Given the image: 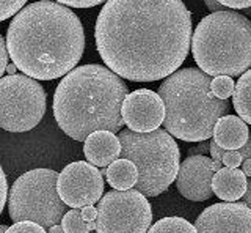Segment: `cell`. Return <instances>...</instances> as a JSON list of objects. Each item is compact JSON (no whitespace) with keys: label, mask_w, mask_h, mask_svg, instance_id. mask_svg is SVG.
I'll return each instance as SVG.
<instances>
[{"label":"cell","mask_w":251,"mask_h":233,"mask_svg":"<svg viewBox=\"0 0 251 233\" xmlns=\"http://www.w3.org/2000/svg\"><path fill=\"white\" fill-rule=\"evenodd\" d=\"M198 233H251V208L242 202H220L196 217Z\"/></svg>","instance_id":"7c38bea8"},{"label":"cell","mask_w":251,"mask_h":233,"mask_svg":"<svg viewBox=\"0 0 251 233\" xmlns=\"http://www.w3.org/2000/svg\"><path fill=\"white\" fill-rule=\"evenodd\" d=\"M121 115L124 125L133 133H152L165 118V104L157 91L140 88L126 96Z\"/></svg>","instance_id":"8fae6325"},{"label":"cell","mask_w":251,"mask_h":233,"mask_svg":"<svg viewBox=\"0 0 251 233\" xmlns=\"http://www.w3.org/2000/svg\"><path fill=\"white\" fill-rule=\"evenodd\" d=\"M212 158L206 154H192L179 166L176 176V188L187 200L204 202L214 196L212 178L215 170L212 167Z\"/></svg>","instance_id":"4fadbf2b"},{"label":"cell","mask_w":251,"mask_h":233,"mask_svg":"<svg viewBox=\"0 0 251 233\" xmlns=\"http://www.w3.org/2000/svg\"><path fill=\"white\" fill-rule=\"evenodd\" d=\"M129 88L123 77L98 63L75 66L53 93V116L63 133L85 142L96 131L120 133L121 107Z\"/></svg>","instance_id":"3957f363"},{"label":"cell","mask_w":251,"mask_h":233,"mask_svg":"<svg viewBox=\"0 0 251 233\" xmlns=\"http://www.w3.org/2000/svg\"><path fill=\"white\" fill-rule=\"evenodd\" d=\"M6 229H8L6 225H2V224H0V233H5V232H6Z\"/></svg>","instance_id":"e575fe53"},{"label":"cell","mask_w":251,"mask_h":233,"mask_svg":"<svg viewBox=\"0 0 251 233\" xmlns=\"http://www.w3.org/2000/svg\"><path fill=\"white\" fill-rule=\"evenodd\" d=\"M227 10H247L251 8V0H217Z\"/></svg>","instance_id":"d4e9b609"},{"label":"cell","mask_w":251,"mask_h":233,"mask_svg":"<svg viewBox=\"0 0 251 233\" xmlns=\"http://www.w3.org/2000/svg\"><path fill=\"white\" fill-rule=\"evenodd\" d=\"M47 107L46 91L36 79L25 74H8L0 79V128L27 133L38 126Z\"/></svg>","instance_id":"ba28073f"},{"label":"cell","mask_w":251,"mask_h":233,"mask_svg":"<svg viewBox=\"0 0 251 233\" xmlns=\"http://www.w3.org/2000/svg\"><path fill=\"white\" fill-rule=\"evenodd\" d=\"M242 172L245 174L248 178H251V158H248L242 162Z\"/></svg>","instance_id":"1f68e13d"},{"label":"cell","mask_w":251,"mask_h":233,"mask_svg":"<svg viewBox=\"0 0 251 233\" xmlns=\"http://www.w3.org/2000/svg\"><path fill=\"white\" fill-rule=\"evenodd\" d=\"M82 217L86 221V222H90V221H96V217H98V208L96 206H93V205H88V206H83L82 209Z\"/></svg>","instance_id":"83f0119b"},{"label":"cell","mask_w":251,"mask_h":233,"mask_svg":"<svg viewBox=\"0 0 251 233\" xmlns=\"http://www.w3.org/2000/svg\"><path fill=\"white\" fill-rule=\"evenodd\" d=\"M248 176L242 169L222 167L212 178V191L223 202H237L247 192Z\"/></svg>","instance_id":"2e32d148"},{"label":"cell","mask_w":251,"mask_h":233,"mask_svg":"<svg viewBox=\"0 0 251 233\" xmlns=\"http://www.w3.org/2000/svg\"><path fill=\"white\" fill-rule=\"evenodd\" d=\"M90 233H93V232H90Z\"/></svg>","instance_id":"d590c367"},{"label":"cell","mask_w":251,"mask_h":233,"mask_svg":"<svg viewBox=\"0 0 251 233\" xmlns=\"http://www.w3.org/2000/svg\"><path fill=\"white\" fill-rule=\"evenodd\" d=\"M242 204H245L248 208H251V180H248V184H247V192L243 194V197H242Z\"/></svg>","instance_id":"4dcf8cb0"},{"label":"cell","mask_w":251,"mask_h":233,"mask_svg":"<svg viewBox=\"0 0 251 233\" xmlns=\"http://www.w3.org/2000/svg\"><path fill=\"white\" fill-rule=\"evenodd\" d=\"M192 36V14L182 0H107L94 29L107 68L132 82H154L177 71Z\"/></svg>","instance_id":"6da1fadb"},{"label":"cell","mask_w":251,"mask_h":233,"mask_svg":"<svg viewBox=\"0 0 251 233\" xmlns=\"http://www.w3.org/2000/svg\"><path fill=\"white\" fill-rule=\"evenodd\" d=\"M27 0H0V22L8 18H14L24 6Z\"/></svg>","instance_id":"7402d4cb"},{"label":"cell","mask_w":251,"mask_h":233,"mask_svg":"<svg viewBox=\"0 0 251 233\" xmlns=\"http://www.w3.org/2000/svg\"><path fill=\"white\" fill-rule=\"evenodd\" d=\"M151 224V204L137 189H113L99 200L98 233H148Z\"/></svg>","instance_id":"9c48e42d"},{"label":"cell","mask_w":251,"mask_h":233,"mask_svg":"<svg viewBox=\"0 0 251 233\" xmlns=\"http://www.w3.org/2000/svg\"><path fill=\"white\" fill-rule=\"evenodd\" d=\"M107 183L116 191H127L135 188V183L138 181V169L132 161L120 158L113 161L105 169Z\"/></svg>","instance_id":"e0dca14e"},{"label":"cell","mask_w":251,"mask_h":233,"mask_svg":"<svg viewBox=\"0 0 251 233\" xmlns=\"http://www.w3.org/2000/svg\"><path fill=\"white\" fill-rule=\"evenodd\" d=\"M148 233H198L196 227L184 217H163L149 227Z\"/></svg>","instance_id":"d6986e66"},{"label":"cell","mask_w":251,"mask_h":233,"mask_svg":"<svg viewBox=\"0 0 251 233\" xmlns=\"http://www.w3.org/2000/svg\"><path fill=\"white\" fill-rule=\"evenodd\" d=\"M5 233H47L44 227L31 221L14 222L11 227H8Z\"/></svg>","instance_id":"603a6c76"},{"label":"cell","mask_w":251,"mask_h":233,"mask_svg":"<svg viewBox=\"0 0 251 233\" xmlns=\"http://www.w3.org/2000/svg\"><path fill=\"white\" fill-rule=\"evenodd\" d=\"M6 48L18 69L39 81L66 76L85 51V32L77 14L52 0L28 3L11 19Z\"/></svg>","instance_id":"7a4b0ae2"},{"label":"cell","mask_w":251,"mask_h":233,"mask_svg":"<svg viewBox=\"0 0 251 233\" xmlns=\"http://www.w3.org/2000/svg\"><path fill=\"white\" fill-rule=\"evenodd\" d=\"M65 6H71V8H91L100 3H105L107 0H55Z\"/></svg>","instance_id":"cb8c5ba5"},{"label":"cell","mask_w":251,"mask_h":233,"mask_svg":"<svg viewBox=\"0 0 251 233\" xmlns=\"http://www.w3.org/2000/svg\"><path fill=\"white\" fill-rule=\"evenodd\" d=\"M121 158L132 161L138 169L135 188L146 197H157L167 191L180 166L179 146L168 131L155 129L152 133H133L121 129Z\"/></svg>","instance_id":"8992f818"},{"label":"cell","mask_w":251,"mask_h":233,"mask_svg":"<svg viewBox=\"0 0 251 233\" xmlns=\"http://www.w3.org/2000/svg\"><path fill=\"white\" fill-rule=\"evenodd\" d=\"M85 158L96 167H108L121 158V142L112 131H96L83 144Z\"/></svg>","instance_id":"5bb4252c"},{"label":"cell","mask_w":251,"mask_h":233,"mask_svg":"<svg viewBox=\"0 0 251 233\" xmlns=\"http://www.w3.org/2000/svg\"><path fill=\"white\" fill-rule=\"evenodd\" d=\"M192 54L209 76H242L251 68V21L234 10L210 13L195 29Z\"/></svg>","instance_id":"5b68a950"},{"label":"cell","mask_w":251,"mask_h":233,"mask_svg":"<svg viewBox=\"0 0 251 233\" xmlns=\"http://www.w3.org/2000/svg\"><path fill=\"white\" fill-rule=\"evenodd\" d=\"M61 227L65 233H90L96 230V221L86 222L78 208H73L61 219Z\"/></svg>","instance_id":"ffe728a7"},{"label":"cell","mask_w":251,"mask_h":233,"mask_svg":"<svg viewBox=\"0 0 251 233\" xmlns=\"http://www.w3.org/2000/svg\"><path fill=\"white\" fill-rule=\"evenodd\" d=\"M6 199H8V183H6L3 169L0 166V214H2L3 208L6 205Z\"/></svg>","instance_id":"484cf974"},{"label":"cell","mask_w":251,"mask_h":233,"mask_svg":"<svg viewBox=\"0 0 251 233\" xmlns=\"http://www.w3.org/2000/svg\"><path fill=\"white\" fill-rule=\"evenodd\" d=\"M16 69H18V66H16L14 63H11V65L6 66V73L8 74H16Z\"/></svg>","instance_id":"836d02e7"},{"label":"cell","mask_w":251,"mask_h":233,"mask_svg":"<svg viewBox=\"0 0 251 233\" xmlns=\"http://www.w3.org/2000/svg\"><path fill=\"white\" fill-rule=\"evenodd\" d=\"M47 233H65V230H63V227H61L60 224H57V225H52Z\"/></svg>","instance_id":"d6a6232c"},{"label":"cell","mask_w":251,"mask_h":233,"mask_svg":"<svg viewBox=\"0 0 251 233\" xmlns=\"http://www.w3.org/2000/svg\"><path fill=\"white\" fill-rule=\"evenodd\" d=\"M235 84L229 76H215L210 82V90L218 99H227L234 95Z\"/></svg>","instance_id":"44dd1931"},{"label":"cell","mask_w":251,"mask_h":233,"mask_svg":"<svg viewBox=\"0 0 251 233\" xmlns=\"http://www.w3.org/2000/svg\"><path fill=\"white\" fill-rule=\"evenodd\" d=\"M57 191L69 208L94 205L104 194V178L100 170L86 161H75L61 170Z\"/></svg>","instance_id":"30bf717a"},{"label":"cell","mask_w":251,"mask_h":233,"mask_svg":"<svg viewBox=\"0 0 251 233\" xmlns=\"http://www.w3.org/2000/svg\"><path fill=\"white\" fill-rule=\"evenodd\" d=\"M207 151H210V141H204V142H200V145L193 146V148L188 150V154H207Z\"/></svg>","instance_id":"f1b7e54d"},{"label":"cell","mask_w":251,"mask_h":233,"mask_svg":"<svg viewBox=\"0 0 251 233\" xmlns=\"http://www.w3.org/2000/svg\"><path fill=\"white\" fill-rule=\"evenodd\" d=\"M204 3H206L207 8L212 11V13H217V11H226L227 8L223 6L222 3H218L217 0H204Z\"/></svg>","instance_id":"f546056e"},{"label":"cell","mask_w":251,"mask_h":233,"mask_svg":"<svg viewBox=\"0 0 251 233\" xmlns=\"http://www.w3.org/2000/svg\"><path fill=\"white\" fill-rule=\"evenodd\" d=\"M8 48H6V40L0 35V79L3 77V73L6 71L8 66Z\"/></svg>","instance_id":"4316f807"},{"label":"cell","mask_w":251,"mask_h":233,"mask_svg":"<svg viewBox=\"0 0 251 233\" xmlns=\"http://www.w3.org/2000/svg\"><path fill=\"white\" fill-rule=\"evenodd\" d=\"M212 137L223 150H239L247 144L250 129L239 115H225L217 121Z\"/></svg>","instance_id":"9a60e30c"},{"label":"cell","mask_w":251,"mask_h":233,"mask_svg":"<svg viewBox=\"0 0 251 233\" xmlns=\"http://www.w3.org/2000/svg\"><path fill=\"white\" fill-rule=\"evenodd\" d=\"M58 175L52 169H33L22 174L8 192L11 221H31L44 229L60 224L68 213V205L57 191Z\"/></svg>","instance_id":"52a82bcc"},{"label":"cell","mask_w":251,"mask_h":233,"mask_svg":"<svg viewBox=\"0 0 251 233\" xmlns=\"http://www.w3.org/2000/svg\"><path fill=\"white\" fill-rule=\"evenodd\" d=\"M232 104L240 118L251 125V68L245 71L235 84Z\"/></svg>","instance_id":"ac0fdd59"},{"label":"cell","mask_w":251,"mask_h":233,"mask_svg":"<svg viewBox=\"0 0 251 233\" xmlns=\"http://www.w3.org/2000/svg\"><path fill=\"white\" fill-rule=\"evenodd\" d=\"M212 77L200 68L177 69L165 77L159 95L165 104V131L184 142H204L229 112L227 99H218L210 90Z\"/></svg>","instance_id":"277c9868"}]
</instances>
